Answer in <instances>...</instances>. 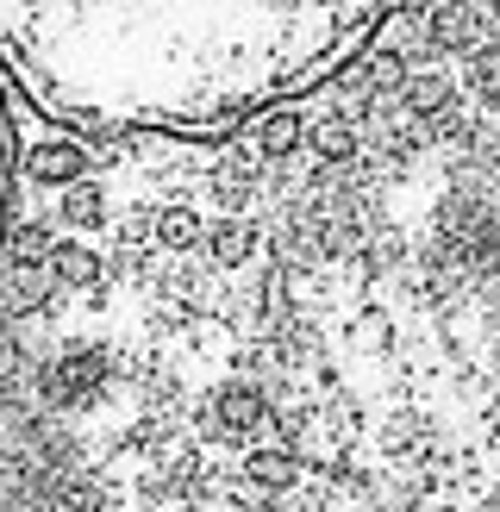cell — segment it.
<instances>
[{"label":"cell","mask_w":500,"mask_h":512,"mask_svg":"<svg viewBox=\"0 0 500 512\" xmlns=\"http://www.w3.org/2000/svg\"><path fill=\"white\" fill-rule=\"evenodd\" d=\"M200 400H207V413L219 425V438L232 450H250L269 438V419H275V394L263 388V381H244V375H213L207 388H200Z\"/></svg>","instance_id":"obj_1"},{"label":"cell","mask_w":500,"mask_h":512,"mask_svg":"<svg viewBox=\"0 0 500 512\" xmlns=\"http://www.w3.org/2000/svg\"><path fill=\"white\" fill-rule=\"evenodd\" d=\"M338 344L357 356V363H388V356L400 350V319H394V306L357 300V306L344 313V325H338Z\"/></svg>","instance_id":"obj_5"},{"label":"cell","mask_w":500,"mask_h":512,"mask_svg":"<svg viewBox=\"0 0 500 512\" xmlns=\"http://www.w3.org/2000/svg\"><path fill=\"white\" fill-rule=\"evenodd\" d=\"M19 175L32 188H75L88 175V157H82V138H38L19 150Z\"/></svg>","instance_id":"obj_7"},{"label":"cell","mask_w":500,"mask_h":512,"mask_svg":"<svg viewBox=\"0 0 500 512\" xmlns=\"http://www.w3.org/2000/svg\"><path fill=\"white\" fill-rule=\"evenodd\" d=\"M13 219V125H7V107H0V232Z\"/></svg>","instance_id":"obj_15"},{"label":"cell","mask_w":500,"mask_h":512,"mask_svg":"<svg viewBox=\"0 0 500 512\" xmlns=\"http://www.w3.org/2000/svg\"><path fill=\"white\" fill-rule=\"evenodd\" d=\"M194 263L207 269V275H250L263 263V219L257 213H244V219H213L207 232H200V250H194Z\"/></svg>","instance_id":"obj_3"},{"label":"cell","mask_w":500,"mask_h":512,"mask_svg":"<svg viewBox=\"0 0 500 512\" xmlns=\"http://www.w3.org/2000/svg\"><path fill=\"white\" fill-rule=\"evenodd\" d=\"M50 219H57L69 238H94L100 225L113 219V194H107V182H100V175H82L75 188H63V194H57Z\"/></svg>","instance_id":"obj_9"},{"label":"cell","mask_w":500,"mask_h":512,"mask_svg":"<svg viewBox=\"0 0 500 512\" xmlns=\"http://www.w3.org/2000/svg\"><path fill=\"white\" fill-rule=\"evenodd\" d=\"M300 138H307V113H294V107H275L257 119V138H250V150L269 163V169H282L300 157Z\"/></svg>","instance_id":"obj_13"},{"label":"cell","mask_w":500,"mask_h":512,"mask_svg":"<svg viewBox=\"0 0 500 512\" xmlns=\"http://www.w3.org/2000/svg\"><path fill=\"white\" fill-rule=\"evenodd\" d=\"M44 269L69 294H100L107 288V250H100L94 238H57L50 256H44Z\"/></svg>","instance_id":"obj_8"},{"label":"cell","mask_w":500,"mask_h":512,"mask_svg":"<svg viewBox=\"0 0 500 512\" xmlns=\"http://www.w3.org/2000/svg\"><path fill=\"white\" fill-rule=\"evenodd\" d=\"M300 150L313 157V169H350V163L363 157V132H357L350 119H338V113H313Z\"/></svg>","instance_id":"obj_11"},{"label":"cell","mask_w":500,"mask_h":512,"mask_svg":"<svg viewBox=\"0 0 500 512\" xmlns=\"http://www.w3.org/2000/svg\"><path fill=\"white\" fill-rule=\"evenodd\" d=\"M200 232H207V219H200L194 200H157V219H150V244L163 256H188L200 250Z\"/></svg>","instance_id":"obj_12"},{"label":"cell","mask_w":500,"mask_h":512,"mask_svg":"<svg viewBox=\"0 0 500 512\" xmlns=\"http://www.w3.org/2000/svg\"><path fill=\"white\" fill-rule=\"evenodd\" d=\"M407 25H413L419 50H432V57H457V63L500 38V25H494L488 7H413Z\"/></svg>","instance_id":"obj_2"},{"label":"cell","mask_w":500,"mask_h":512,"mask_svg":"<svg viewBox=\"0 0 500 512\" xmlns=\"http://www.w3.org/2000/svg\"><path fill=\"white\" fill-rule=\"evenodd\" d=\"M50 244H57V219H44V213H13L7 232H0V269H7V275L44 269Z\"/></svg>","instance_id":"obj_10"},{"label":"cell","mask_w":500,"mask_h":512,"mask_svg":"<svg viewBox=\"0 0 500 512\" xmlns=\"http://www.w3.org/2000/svg\"><path fill=\"white\" fill-rule=\"evenodd\" d=\"M457 88H463V100H469V107L482 113V119H500V38L482 44L475 57H463Z\"/></svg>","instance_id":"obj_14"},{"label":"cell","mask_w":500,"mask_h":512,"mask_svg":"<svg viewBox=\"0 0 500 512\" xmlns=\"http://www.w3.org/2000/svg\"><path fill=\"white\" fill-rule=\"evenodd\" d=\"M238 488L250 494V500H288L300 481V456L288 450V444H275V438H263V444H250V450H238Z\"/></svg>","instance_id":"obj_4"},{"label":"cell","mask_w":500,"mask_h":512,"mask_svg":"<svg viewBox=\"0 0 500 512\" xmlns=\"http://www.w3.org/2000/svg\"><path fill=\"white\" fill-rule=\"evenodd\" d=\"M394 107H400V119H413L419 132L425 125H438L444 113H457L463 107V88H457V69H413L407 75V88L394 94Z\"/></svg>","instance_id":"obj_6"}]
</instances>
